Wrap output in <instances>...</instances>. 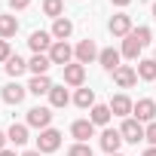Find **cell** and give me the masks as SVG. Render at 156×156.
Returning <instances> with one entry per match:
<instances>
[{"mask_svg":"<svg viewBox=\"0 0 156 156\" xmlns=\"http://www.w3.org/2000/svg\"><path fill=\"white\" fill-rule=\"evenodd\" d=\"M31 6V0H9V9L16 12V9H28Z\"/></svg>","mask_w":156,"mask_h":156,"instance_id":"4dcf8cb0","label":"cell"},{"mask_svg":"<svg viewBox=\"0 0 156 156\" xmlns=\"http://www.w3.org/2000/svg\"><path fill=\"white\" fill-rule=\"evenodd\" d=\"M73 55H76V61L80 64H89V61H95L98 58V46H95V40H80L76 43V49H73Z\"/></svg>","mask_w":156,"mask_h":156,"instance_id":"30bf717a","label":"cell"},{"mask_svg":"<svg viewBox=\"0 0 156 156\" xmlns=\"http://www.w3.org/2000/svg\"><path fill=\"white\" fill-rule=\"evenodd\" d=\"M28 92L31 95H49L52 92V80H49V76H31V83H28Z\"/></svg>","mask_w":156,"mask_h":156,"instance_id":"d6986e66","label":"cell"},{"mask_svg":"<svg viewBox=\"0 0 156 156\" xmlns=\"http://www.w3.org/2000/svg\"><path fill=\"white\" fill-rule=\"evenodd\" d=\"M70 135H73V141L89 144V138L95 135V126H92V119H76V122L70 126Z\"/></svg>","mask_w":156,"mask_h":156,"instance_id":"4fadbf2b","label":"cell"},{"mask_svg":"<svg viewBox=\"0 0 156 156\" xmlns=\"http://www.w3.org/2000/svg\"><path fill=\"white\" fill-rule=\"evenodd\" d=\"M119 147H122L119 129H104V132H101V150L110 156V153H119Z\"/></svg>","mask_w":156,"mask_h":156,"instance_id":"7c38bea8","label":"cell"},{"mask_svg":"<svg viewBox=\"0 0 156 156\" xmlns=\"http://www.w3.org/2000/svg\"><path fill=\"white\" fill-rule=\"evenodd\" d=\"M70 34H73V22L64 19V16L55 19V25H52V37H55V40H67Z\"/></svg>","mask_w":156,"mask_h":156,"instance_id":"44dd1931","label":"cell"},{"mask_svg":"<svg viewBox=\"0 0 156 156\" xmlns=\"http://www.w3.org/2000/svg\"><path fill=\"white\" fill-rule=\"evenodd\" d=\"M150 40H153L150 28H147V25H138V28H132V34L122 40V49H119V52H122L126 58H138V55H141V49H144Z\"/></svg>","mask_w":156,"mask_h":156,"instance_id":"6da1fadb","label":"cell"},{"mask_svg":"<svg viewBox=\"0 0 156 156\" xmlns=\"http://www.w3.org/2000/svg\"><path fill=\"white\" fill-rule=\"evenodd\" d=\"M110 156H122V153H110Z\"/></svg>","mask_w":156,"mask_h":156,"instance_id":"74e56055","label":"cell"},{"mask_svg":"<svg viewBox=\"0 0 156 156\" xmlns=\"http://www.w3.org/2000/svg\"><path fill=\"white\" fill-rule=\"evenodd\" d=\"M110 3H113V6H129L132 0H110Z\"/></svg>","mask_w":156,"mask_h":156,"instance_id":"d6a6232c","label":"cell"},{"mask_svg":"<svg viewBox=\"0 0 156 156\" xmlns=\"http://www.w3.org/2000/svg\"><path fill=\"white\" fill-rule=\"evenodd\" d=\"M19 34V19L16 16H0V40H9Z\"/></svg>","mask_w":156,"mask_h":156,"instance_id":"ffe728a7","label":"cell"},{"mask_svg":"<svg viewBox=\"0 0 156 156\" xmlns=\"http://www.w3.org/2000/svg\"><path fill=\"white\" fill-rule=\"evenodd\" d=\"M107 107H110V113H113V116H129V113L135 110V101H132L129 95H113Z\"/></svg>","mask_w":156,"mask_h":156,"instance_id":"9a60e30c","label":"cell"},{"mask_svg":"<svg viewBox=\"0 0 156 156\" xmlns=\"http://www.w3.org/2000/svg\"><path fill=\"white\" fill-rule=\"evenodd\" d=\"M67 101H70L67 89H64V86H52V92H49V104H52V107H67Z\"/></svg>","mask_w":156,"mask_h":156,"instance_id":"484cf974","label":"cell"},{"mask_svg":"<svg viewBox=\"0 0 156 156\" xmlns=\"http://www.w3.org/2000/svg\"><path fill=\"white\" fill-rule=\"evenodd\" d=\"M73 104H76V107H83V110H86V107L92 110V107H95V92H92V89H86V86H83V89H76Z\"/></svg>","mask_w":156,"mask_h":156,"instance_id":"cb8c5ba5","label":"cell"},{"mask_svg":"<svg viewBox=\"0 0 156 156\" xmlns=\"http://www.w3.org/2000/svg\"><path fill=\"white\" fill-rule=\"evenodd\" d=\"M6 138H9L16 147H22V144L28 141V122H12L9 132H6Z\"/></svg>","mask_w":156,"mask_h":156,"instance_id":"603a6c76","label":"cell"},{"mask_svg":"<svg viewBox=\"0 0 156 156\" xmlns=\"http://www.w3.org/2000/svg\"><path fill=\"white\" fill-rule=\"evenodd\" d=\"M25 95H28V86H22V83H16V80L3 86V101H6V104H22Z\"/></svg>","mask_w":156,"mask_h":156,"instance_id":"5bb4252c","label":"cell"},{"mask_svg":"<svg viewBox=\"0 0 156 156\" xmlns=\"http://www.w3.org/2000/svg\"><path fill=\"white\" fill-rule=\"evenodd\" d=\"M153 19H156V3H153Z\"/></svg>","mask_w":156,"mask_h":156,"instance_id":"8d00e7d4","label":"cell"},{"mask_svg":"<svg viewBox=\"0 0 156 156\" xmlns=\"http://www.w3.org/2000/svg\"><path fill=\"white\" fill-rule=\"evenodd\" d=\"M107 28H110V34H113V37H122V40H126V37L132 34V16L116 12V16L110 19V25H107Z\"/></svg>","mask_w":156,"mask_h":156,"instance_id":"8fae6325","label":"cell"},{"mask_svg":"<svg viewBox=\"0 0 156 156\" xmlns=\"http://www.w3.org/2000/svg\"><path fill=\"white\" fill-rule=\"evenodd\" d=\"M49 67H52V58H49L46 52H40V55H34V58L28 61V70H31L34 76H46Z\"/></svg>","mask_w":156,"mask_h":156,"instance_id":"e0dca14e","label":"cell"},{"mask_svg":"<svg viewBox=\"0 0 156 156\" xmlns=\"http://www.w3.org/2000/svg\"><path fill=\"white\" fill-rule=\"evenodd\" d=\"M144 156H156V147H147V150H144Z\"/></svg>","mask_w":156,"mask_h":156,"instance_id":"e575fe53","label":"cell"},{"mask_svg":"<svg viewBox=\"0 0 156 156\" xmlns=\"http://www.w3.org/2000/svg\"><path fill=\"white\" fill-rule=\"evenodd\" d=\"M3 67H6V73L12 76V80H19V76H22V73L28 70V61H25V58H19V55H12V58H9V61L3 64Z\"/></svg>","mask_w":156,"mask_h":156,"instance_id":"d4e9b609","label":"cell"},{"mask_svg":"<svg viewBox=\"0 0 156 156\" xmlns=\"http://www.w3.org/2000/svg\"><path fill=\"white\" fill-rule=\"evenodd\" d=\"M110 116H113V113H110V107H107V104H95V107L89 110L92 126H107V122H110Z\"/></svg>","mask_w":156,"mask_h":156,"instance_id":"7402d4cb","label":"cell"},{"mask_svg":"<svg viewBox=\"0 0 156 156\" xmlns=\"http://www.w3.org/2000/svg\"><path fill=\"white\" fill-rule=\"evenodd\" d=\"M22 156H43V153H40V150H25Z\"/></svg>","mask_w":156,"mask_h":156,"instance_id":"836d02e7","label":"cell"},{"mask_svg":"<svg viewBox=\"0 0 156 156\" xmlns=\"http://www.w3.org/2000/svg\"><path fill=\"white\" fill-rule=\"evenodd\" d=\"M58 147H61V132H58V129H52V126H49V129H43V132H40V138H37V150H40V153H55Z\"/></svg>","mask_w":156,"mask_h":156,"instance_id":"3957f363","label":"cell"},{"mask_svg":"<svg viewBox=\"0 0 156 156\" xmlns=\"http://www.w3.org/2000/svg\"><path fill=\"white\" fill-rule=\"evenodd\" d=\"M46 55L52 58V64L67 67V64H70V58H73V49H70V43H67V40H55V43H52V49H49Z\"/></svg>","mask_w":156,"mask_h":156,"instance_id":"277c9868","label":"cell"},{"mask_svg":"<svg viewBox=\"0 0 156 156\" xmlns=\"http://www.w3.org/2000/svg\"><path fill=\"white\" fill-rule=\"evenodd\" d=\"M52 31H34L31 37H28V46L34 49V55H40V52H49L52 49Z\"/></svg>","mask_w":156,"mask_h":156,"instance_id":"9c48e42d","label":"cell"},{"mask_svg":"<svg viewBox=\"0 0 156 156\" xmlns=\"http://www.w3.org/2000/svg\"><path fill=\"white\" fill-rule=\"evenodd\" d=\"M49 122H52V110H49V107H40V104H37V107L28 110V126H31V129H40V132H43V129H49Z\"/></svg>","mask_w":156,"mask_h":156,"instance_id":"8992f818","label":"cell"},{"mask_svg":"<svg viewBox=\"0 0 156 156\" xmlns=\"http://www.w3.org/2000/svg\"><path fill=\"white\" fill-rule=\"evenodd\" d=\"M144 141H147L150 147H156V122H150V126L144 129Z\"/></svg>","mask_w":156,"mask_h":156,"instance_id":"f546056e","label":"cell"},{"mask_svg":"<svg viewBox=\"0 0 156 156\" xmlns=\"http://www.w3.org/2000/svg\"><path fill=\"white\" fill-rule=\"evenodd\" d=\"M6 141H9V138H6V132H0V150H6Z\"/></svg>","mask_w":156,"mask_h":156,"instance_id":"1f68e13d","label":"cell"},{"mask_svg":"<svg viewBox=\"0 0 156 156\" xmlns=\"http://www.w3.org/2000/svg\"><path fill=\"white\" fill-rule=\"evenodd\" d=\"M64 83H67V86H76V89H83V83H86V64L70 61V64L64 67Z\"/></svg>","mask_w":156,"mask_h":156,"instance_id":"ba28073f","label":"cell"},{"mask_svg":"<svg viewBox=\"0 0 156 156\" xmlns=\"http://www.w3.org/2000/svg\"><path fill=\"white\" fill-rule=\"evenodd\" d=\"M67 156H92V147H89V144H80V141H73L70 150H67Z\"/></svg>","mask_w":156,"mask_h":156,"instance_id":"83f0119b","label":"cell"},{"mask_svg":"<svg viewBox=\"0 0 156 156\" xmlns=\"http://www.w3.org/2000/svg\"><path fill=\"white\" fill-rule=\"evenodd\" d=\"M135 70H138V80H147V83H156V58H141Z\"/></svg>","mask_w":156,"mask_h":156,"instance_id":"ac0fdd59","label":"cell"},{"mask_svg":"<svg viewBox=\"0 0 156 156\" xmlns=\"http://www.w3.org/2000/svg\"><path fill=\"white\" fill-rule=\"evenodd\" d=\"M119 135H122V141L138 144V141H144V122H138L135 116H126L122 126H119Z\"/></svg>","mask_w":156,"mask_h":156,"instance_id":"7a4b0ae2","label":"cell"},{"mask_svg":"<svg viewBox=\"0 0 156 156\" xmlns=\"http://www.w3.org/2000/svg\"><path fill=\"white\" fill-rule=\"evenodd\" d=\"M119 58H122V52H116L113 46H110V49H101V52H98V61H101V67H104V70H110V73H113V70L119 67Z\"/></svg>","mask_w":156,"mask_h":156,"instance_id":"2e32d148","label":"cell"},{"mask_svg":"<svg viewBox=\"0 0 156 156\" xmlns=\"http://www.w3.org/2000/svg\"><path fill=\"white\" fill-rule=\"evenodd\" d=\"M132 113H135L138 122H156V101L153 98H138Z\"/></svg>","mask_w":156,"mask_h":156,"instance_id":"5b68a950","label":"cell"},{"mask_svg":"<svg viewBox=\"0 0 156 156\" xmlns=\"http://www.w3.org/2000/svg\"><path fill=\"white\" fill-rule=\"evenodd\" d=\"M0 156H16V150H0Z\"/></svg>","mask_w":156,"mask_h":156,"instance_id":"d590c367","label":"cell"},{"mask_svg":"<svg viewBox=\"0 0 156 156\" xmlns=\"http://www.w3.org/2000/svg\"><path fill=\"white\" fill-rule=\"evenodd\" d=\"M113 83H116L119 89H132V86L138 83V70H135L132 64H119V67L113 70Z\"/></svg>","mask_w":156,"mask_h":156,"instance_id":"52a82bcc","label":"cell"},{"mask_svg":"<svg viewBox=\"0 0 156 156\" xmlns=\"http://www.w3.org/2000/svg\"><path fill=\"white\" fill-rule=\"evenodd\" d=\"M9 58H12V46H9V40H0V61L6 64Z\"/></svg>","mask_w":156,"mask_h":156,"instance_id":"f1b7e54d","label":"cell"},{"mask_svg":"<svg viewBox=\"0 0 156 156\" xmlns=\"http://www.w3.org/2000/svg\"><path fill=\"white\" fill-rule=\"evenodd\" d=\"M43 12L49 19H61L64 16V0H43Z\"/></svg>","mask_w":156,"mask_h":156,"instance_id":"4316f807","label":"cell"}]
</instances>
